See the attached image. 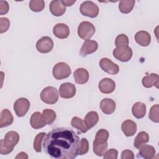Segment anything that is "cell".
Segmentation results:
<instances>
[{
  "instance_id": "cell-19",
  "label": "cell",
  "mask_w": 159,
  "mask_h": 159,
  "mask_svg": "<svg viewBox=\"0 0 159 159\" xmlns=\"http://www.w3.org/2000/svg\"><path fill=\"white\" fill-rule=\"evenodd\" d=\"M121 129L125 136L131 137L137 132V124L134 121L128 119L122 122Z\"/></svg>"
},
{
  "instance_id": "cell-42",
  "label": "cell",
  "mask_w": 159,
  "mask_h": 159,
  "mask_svg": "<svg viewBox=\"0 0 159 159\" xmlns=\"http://www.w3.org/2000/svg\"><path fill=\"white\" fill-rule=\"evenodd\" d=\"M16 158H28V156L26 153L20 152L16 157Z\"/></svg>"
},
{
  "instance_id": "cell-1",
  "label": "cell",
  "mask_w": 159,
  "mask_h": 159,
  "mask_svg": "<svg viewBox=\"0 0 159 159\" xmlns=\"http://www.w3.org/2000/svg\"><path fill=\"white\" fill-rule=\"evenodd\" d=\"M80 139L71 129L58 127L46 134L42 143L45 154L55 159H73L77 157Z\"/></svg>"
},
{
  "instance_id": "cell-31",
  "label": "cell",
  "mask_w": 159,
  "mask_h": 159,
  "mask_svg": "<svg viewBox=\"0 0 159 159\" xmlns=\"http://www.w3.org/2000/svg\"><path fill=\"white\" fill-rule=\"evenodd\" d=\"M93 152L98 156L102 157L105 154L107 149V143H97L93 142Z\"/></svg>"
},
{
  "instance_id": "cell-37",
  "label": "cell",
  "mask_w": 159,
  "mask_h": 159,
  "mask_svg": "<svg viewBox=\"0 0 159 159\" xmlns=\"http://www.w3.org/2000/svg\"><path fill=\"white\" fill-rule=\"evenodd\" d=\"M10 26V21L7 17L0 18V33L6 32Z\"/></svg>"
},
{
  "instance_id": "cell-36",
  "label": "cell",
  "mask_w": 159,
  "mask_h": 159,
  "mask_svg": "<svg viewBox=\"0 0 159 159\" xmlns=\"http://www.w3.org/2000/svg\"><path fill=\"white\" fill-rule=\"evenodd\" d=\"M129 45V38L124 34L117 35L115 40V45L116 47L126 46Z\"/></svg>"
},
{
  "instance_id": "cell-35",
  "label": "cell",
  "mask_w": 159,
  "mask_h": 159,
  "mask_svg": "<svg viewBox=\"0 0 159 159\" xmlns=\"http://www.w3.org/2000/svg\"><path fill=\"white\" fill-rule=\"evenodd\" d=\"M89 150V142L85 138H82L80 142L78 155H83L86 154Z\"/></svg>"
},
{
  "instance_id": "cell-26",
  "label": "cell",
  "mask_w": 159,
  "mask_h": 159,
  "mask_svg": "<svg viewBox=\"0 0 159 159\" xmlns=\"http://www.w3.org/2000/svg\"><path fill=\"white\" fill-rule=\"evenodd\" d=\"M149 141V135L145 131L140 132L135 138L134 145V147L139 149L143 145L148 143Z\"/></svg>"
},
{
  "instance_id": "cell-3",
  "label": "cell",
  "mask_w": 159,
  "mask_h": 159,
  "mask_svg": "<svg viewBox=\"0 0 159 159\" xmlns=\"http://www.w3.org/2000/svg\"><path fill=\"white\" fill-rule=\"evenodd\" d=\"M58 90L53 86H47L40 93L41 100L48 104H55L58 99Z\"/></svg>"
},
{
  "instance_id": "cell-13",
  "label": "cell",
  "mask_w": 159,
  "mask_h": 159,
  "mask_svg": "<svg viewBox=\"0 0 159 159\" xmlns=\"http://www.w3.org/2000/svg\"><path fill=\"white\" fill-rule=\"evenodd\" d=\"M98 48V44L95 40H87L84 42L81 48L80 54L83 57H86L88 55L95 52L97 50Z\"/></svg>"
},
{
  "instance_id": "cell-28",
  "label": "cell",
  "mask_w": 159,
  "mask_h": 159,
  "mask_svg": "<svg viewBox=\"0 0 159 159\" xmlns=\"http://www.w3.org/2000/svg\"><path fill=\"white\" fill-rule=\"evenodd\" d=\"M71 124L72 127L76 128L78 130L80 131L82 133H86L88 130L84 122V120H83V119L80 117L76 116L73 117L71 119Z\"/></svg>"
},
{
  "instance_id": "cell-25",
  "label": "cell",
  "mask_w": 159,
  "mask_h": 159,
  "mask_svg": "<svg viewBox=\"0 0 159 159\" xmlns=\"http://www.w3.org/2000/svg\"><path fill=\"white\" fill-rule=\"evenodd\" d=\"M99 120V116L96 111H90L87 113L84 117V122L87 127V129H91L93 127Z\"/></svg>"
},
{
  "instance_id": "cell-18",
  "label": "cell",
  "mask_w": 159,
  "mask_h": 159,
  "mask_svg": "<svg viewBox=\"0 0 159 159\" xmlns=\"http://www.w3.org/2000/svg\"><path fill=\"white\" fill-rule=\"evenodd\" d=\"M100 109L107 115L112 114L116 109V102L110 98H104L100 102Z\"/></svg>"
},
{
  "instance_id": "cell-7",
  "label": "cell",
  "mask_w": 159,
  "mask_h": 159,
  "mask_svg": "<svg viewBox=\"0 0 159 159\" xmlns=\"http://www.w3.org/2000/svg\"><path fill=\"white\" fill-rule=\"evenodd\" d=\"M113 56L117 60L122 62H127L132 57V50L128 45L116 47L113 50Z\"/></svg>"
},
{
  "instance_id": "cell-2",
  "label": "cell",
  "mask_w": 159,
  "mask_h": 159,
  "mask_svg": "<svg viewBox=\"0 0 159 159\" xmlns=\"http://www.w3.org/2000/svg\"><path fill=\"white\" fill-rule=\"evenodd\" d=\"M19 141V135L15 131H9L5 135L4 139L0 140V153L7 155L12 152L14 147Z\"/></svg>"
},
{
  "instance_id": "cell-9",
  "label": "cell",
  "mask_w": 159,
  "mask_h": 159,
  "mask_svg": "<svg viewBox=\"0 0 159 159\" xmlns=\"http://www.w3.org/2000/svg\"><path fill=\"white\" fill-rule=\"evenodd\" d=\"M53 41L50 37L44 36L40 38L36 43V48L38 52L47 53L52 51L53 48Z\"/></svg>"
},
{
  "instance_id": "cell-20",
  "label": "cell",
  "mask_w": 159,
  "mask_h": 159,
  "mask_svg": "<svg viewBox=\"0 0 159 159\" xmlns=\"http://www.w3.org/2000/svg\"><path fill=\"white\" fill-rule=\"evenodd\" d=\"M136 42L142 47H147L151 42L150 34L145 30H140L135 35Z\"/></svg>"
},
{
  "instance_id": "cell-16",
  "label": "cell",
  "mask_w": 159,
  "mask_h": 159,
  "mask_svg": "<svg viewBox=\"0 0 159 159\" xmlns=\"http://www.w3.org/2000/svg\"><path fill=\"white\" fill-rule=\"evenodd\" d=\"M49 9L51 13L57 17L62 16L66 11V7L63 5L61 1H52L49 5Z\"/></svg>"
},
{
  "instance_id": "cell-15",
  "label": "cell",
  "mask_w": 159,
  "mask_h": 159,
  "mask_svg": "<svg viewBox=\"0 0 159 159\" xmlns=\"http://www.w3.org/2000/svg\"><path fill=\"white\" fill-rule=\"evenodd\" d=\"M53 33L57 38L63 39L69 36L70 29L67 25L63 23H58L53 27Z\"/></svg>"
},
{
  "instance_id": "cell-39",
  "label": "cell",
  "mask_w": 159,
  "mask_h": 159,
  "mask_svg": "<svg viewBox=\"0 0 159 159\" xmlns=\"http://www.w3.org/2000/svg\"><path fill=\"white\" fill-rule=\"evenodd\" d=\"M9 9V6L7 1H0V14L4 15L8 12Z\"/></svg>"
},
{
  "instance_id": "cell-30",
  "label": "cell",
  "mask_w": 159,
  "mask_h": 159,
  "mask_svg": "<svg viewBox=\"0 0 159 159\" xmlns=\"http://www.w3.org/2000/svg\"><path fill=\"white\" fill-rule=\"evenodd\" d=\"M43 116L47 125H51L56 119V112L50 109H45L42 112Z\"/></svg>"
},
{
  "instance_id": "cell-21",
  "label": "cell",
  "mask_w": 159,
  "mask_h": 159,
  "mask_svg": "<svg viewBox=\"0 0 159 159\" xmlns=\"http://www.w3.org/2000/svg\"><path fill=\"white\" fill-rule=\"evenodd\" d=\"M14 118L12 113L7 109H2L0 114V127H6L11 125Z\"/></svg>"
},
{
  "instance_id": "cell-4",
  "label": "cell",
  "mask_w": 159,
  "mask_h": 159,
  "mask_svg": "<svg viewBox=\"0 0 159 159\" xmlns=\"http://www.w3.org/2000/svg\"><path fill=\"white\" fill-rule=\"evenodd\" d=\"M71 73L70 66L64 62L57 63L53 68L52 74L53 77L58 80L67 78Z\"/></svg>"
},
{
  "instance_id": "cell-41",
  "label": "cell",
  "mask_w": 159,
  "mask_h": 159,
  "mask_svg": "<svg viewBox=\"0 0 159 159\" xmlns=\"http://www.w3.org/2000/svg\"><path fill=\"white\" fill-rule=\"evenodd\" d=\"M62 3L63 4V5L66 7V6H71L73 4H75L76 2V1H67V0H63L61 1Z\"/></svg>"
},
{
  "instance_id": "cell-33",
  "label": "cell",
  "mask_w": 159,
  "mask_h": 159,
  "mask_svg": "<svg viewBox=\"0 0 159 159\" xmlns=\"http://www.w3.org/2000/svg\"><path fill=\"white\" fill-rule=\"evenodd\" d=\"M46 134L45 132H40L35 137L34 141V148L37 152H41L42 151V141L44 139V137H45Z\"/></svg>"
},
{
  "instance_id": "cell-6",
  "label": "cell",
  "mask_w": 159,
  "mask_h": 159,
  "mask_svg": "<svg viewBox=\"0 0 159 159\" xmlns=\"http://www.w3.org/2000/svg\"><path fill=\"white\" fill-rule=\"evenodd\" d=\"M80 11L82 15L91 18L96 17L99 12L98 6L91 1H86L82 2L80 7Z\"/></svg>"
},
{
  "instance_id": "cell-27",
  "label": "cell",
  "mask_w": 159,
  "mask_h": 159,
  "mask_svg": "<svg viewBox=\"0 0 159 159\" xmlns=\"http://www.w3.org/2000/svg\"><path fill=\"white\" fill-rule=\"evenodd\" d=\"M135 1L134 0H122L119 2V9L123 14H128L133 9Z\"/></svg>"
},
{
  "instance_id": "cell-8",
  "label": "cell",
  "mask_w": 159,
  "mask_h": 159,
  "mask_svg": "<svg viewBox=\"0 0 159 159\" xmlns=\"http://www.w3.org/2000/svg\"><path fill=\"white\" fill-rule=\"evenodd\" d=\"M30 107L29 101L25 98H20L17 99L14 103V110L18 117L24 116Z\"/></svg>"
},
{
  "instance_id": "cell-17",
  "label": "cell",
  "mask_w": 159,
  "mask_h": 159,
  "mask_svg": "<svg viewBox=\"0 0 159 159\" xmlns=\"http://www.w3.org/2000/svg\"><path fill=\"white\" fill-rule=\"evenodd\" d=\"M73 77L77 84H83L86 83L89 80V73L86 69L80 68L74 71Z\"/></svg>"
},
{
  "instance_id": "cell-11",
  "label": "cell",
  "mask_w": 159,
  "mask_h": 159,
  "mask_svg": "<svg viewBox=\"0 0 159 159\" xmlns=\"http://www.w3.org/2000/svg\"><path fill=\"white\" fill-rule=\"evenodd\" d=\"M59 93L61 98L70 99L75 96L76 94V87L71 83H64L59 88Z\"/></svg>"
},
{
  "instance_id": "cell-40",
  "label": "cell",
  "mask_w": 159,
  "mask_h": 159,
  "mask_svg": "<svg viewBox=\"0 0 159 159\" xmlns=\"http://www.w3.org/2000/svg\"><path fill=\"white\" fill-rule=\"evenodd\" d=\"M122 159H133L134 158V154L132 151L130 150H124L121 153Z\"/></svg>"
},
{
  "instance_id": "cell-10",
  "label": "cell",
  "mask_w": 159,
  "mask_h": 159,
  "mask_svg": "<svg viewBox=\"0 0 159 159\" xmlns=\"http://www.w3.org/2000/svg\"><path fill=\"white\" fill-rule=\"evenodd\" d=\"M99 66L104 71L110 75H116L119 71V66L107 58H101L99 61Z\"/></svg>"
},
{
  "instance_id": "cell-12",
  "label": "cell",
  "mask_w": 159,
  "mask_h": 159,
  "mask_svg": "<svg viewBox=\"0 0 159 159\" xmlns=\"http://www.w3.org/2000/svg\"><path fill=\"white\" fill-rule=\"evenodd\" d=\"M98 88L102 93L110 94L115 90L116 83L111 78H104L99 81Z\"/></svg>"
},
{
  "instance_id": "cell-23",
  "label": "cell",
  "mask_w": 159,
  "mask_h": 159,
  "mask_svg": "<svg viewBox=\"0 0 159 159\" xmlns=\"http://www.w3.org/2000/svg\"><path fill=\"white\" fill-rule=\"evenodd\" d=\"M133 116L137 119H142L146 114V106L142 102H135L132 107Z\"/></svg>"
},
{
  "instance_id": "cell-34",
  "label": "cell",
  "mask_w": 159,
  "mask_h": 159,
  "mask_svg": "<svg viewBox=\"0 0 159 159\" xmlns=\"http://www.w3.org/2000/svg\"><path fill=\"white\" fill-rule=\"evenodd\" d=\"M158 109H159V105L155 104L152 106L150 109L148 117L149 119L155 122L158 123L159 122V116H158Z\"/></svg>"
},
{
  "instance_id": "cell-29",
  "label": "cell",
  "mask_w": 159,
  "mask_h": 159,
  "mask_svg": "<svg viewBox=\"0 0 159 159\" xmlns=\"http://www.w3.org/2000/svg\"><path fill=\"white\" fill-rule=\"evenodd\" d=\"M108 138H109L108 131L106 129H101L97 132L94 142L97 143H104L107 142Z\"/></svg>"
},
{
  "instance_id": "cell-5",
  "label": "cell",
  "mask_w": 159,
  "mask_h": 159,
  "mask_svg": "<svg viewBox=\"0 0 159 159\" xmlns=\"http://www.w3.org/2000/svg\"><path fill=\"white\" fill-rule=\"evenodd\" d=\"M95 27L90 22L83 21L80 24L78 27V36L83 40H89L95 33Z\"/></svg>"
},
{
  "instance_id": "cell-24",
  "label": "cell",
  "mask_w": 159,
  "mask_h": 159,
  "mask_svg": "<svg viewBox=\"0 0 159 159\" xmlns=\"http://www.w3.org/2000/svg\"><path fill=\"white\" fill-rule=\"evenodd\" d=\"M139 154L140 157L145 159H152L155 155V150L154 147L149 145H143L139 148Z\"/></svg>"
},
{
  "instance_id": "cell-32",
  "label": "cell",
  "mask_w": 159,
  "mask_h": 159,
  "mask_svg": "<svg viewBox=\"0 0 159 159\" xmlns=\"http://www.w3.org/2000/svg\"><path fill=\"white\" fill-rule=\"evenodd\" d=\"M29 6L34 12H40L45 7V2L43 0H32L29 2Z\"/></svg>"
},
{
  "instance_id": "cell-38",
  "label": "cell",
  "mask_w": 159,
  "mask_h": 159,
  "mask_svg": "<svg viewBox=\"0 0 159 159\" xmlns=\"http://www.w3.org/2000/svg\"><path fill=\"white\" fill-rule=\"evenodd\" d=\"M118 155V152L116 149L111 148L106 151L103 157L104 159H117Z\"/></svg>"
},
{
  "instance_id": "cell-14",
  "label": "cell",
  "mask_w": 159,
  "mask_h": 159,
  "mask_svg": "<svg viewBox=\"0 0 159 159\" xmlns=\"http://www.w3.org/2000/svg\"><path fill=\"white\" fill-rule=\"evenodd\" d=\"M30 124L31 127L35 129L42 128L47 125L43 114L40 112H35L32 114L30 119Z\"/></svg>"
},
{
  "instance_id": "cell-22",
  "label": "cell",
  "mask_w": 159,
  "mask_h": 159,
  "mask_svg": "<svg viewBox=\"0 0 159 159\" xmlns=\"http://www.w3.org/2000/svg\"><path fill=\"white\" fill-rule=\"evenodd\" d=\"M142 84L144 87L149 88L153 86L158 88V84L159 83L158 75L156 73H151L144 76L142 80Z\"/></svg>"
}]
</instances>
